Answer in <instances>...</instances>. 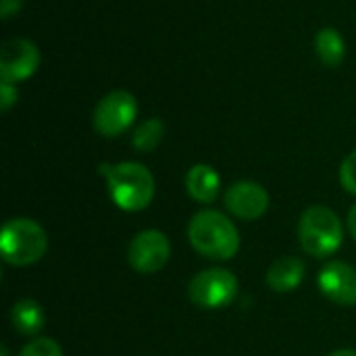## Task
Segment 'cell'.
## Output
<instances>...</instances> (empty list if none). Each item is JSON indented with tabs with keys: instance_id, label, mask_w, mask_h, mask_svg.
Wrapping results in <instances>:
<instances>
[{
	"instance_id": "obj_5",
	"label": "cell",
	"mask_w": 356,
	"mask_h": 356,
	"mask_svg": "<svg viewBox=\"0 0 356 356\" xmlns=\"http://www.w3.org/2000/svg\"><path fill=\"white\" fill-rule=\"evenodd\" d=\"M188 296L200 309L207 311L225 309L238 296V280L232 271L213 267L192 277L188 286Z\"/></svg>"
},
{
	"instance_id": "obj_20",
	"label": "cell",
	"mask_w": 356,
	"mask_h": 356,
	"mask_svg": "<svg viewBox=\"0 0 356 356\" xmlns=\"http://www.w3.org/2000/svg\"><path fill=\"white\" fill-rule=\"evenodd\" d=\"M348 229H350V236L355 238V242H356V204L350 209V213H348Z\"/></svg>"
},
{
	"instance_id": "obj_22",
	"label": "cell",
	"mask_w": 356,
	"mask_h": 356,
	"mask_svg": "<svg viewBox=\"0 0 356 356\" xmlns=\"http://www.w3.org/2000/svg\"><path fill=\"white\" fill-rule=\"evenodd\" d=\"M0 356H10L8 355V348H6V346H2V348H0Z\"/></svg>"
},
{
	"instance_id": "obj_3",
	"label": "cell",
	"mask_w": 356,
	"mask_h": 356,
	"mask_svg": "<svg viewBox=\"0 0 356 356\" xmlns=\"http://www.w3.org/2000/svg\"><path fill=\"white\" fill-rule=\"evenodd\" d=\"M298 240L302 250L315 259L332 257L344 240L340 217L323 204L307 207L298 219Z\"/></svg>"
},
{
	"instance_id": "obj_13",
	"label": "cell",
	"mask_w": 356,
	"mask_h": 356,
	"mask_svg": "<svg viewBox=\"0 0 356 356\" xmlns=\"http://www.w3.org/2000/svg\"><path fill=\"white\" fill-rule=\"evenodd\" d=\"M46 313L42 305L33 298L17 300L10 309V323L21 336H35L44 327Z\"/></svg>"
},
{
	"instance_id": "obj_1",
	"label": "cell",
	"mask_w": 356,
	"mask_h": 356,
	"mask_svg": "<svg viewBox=\"0 0 356 356\" xmlns=\"http://www.w3.org/2000/svg\"><path fill=\"white\" fill-rule=\"evenodd\" d=\"M188 240L198 254L211 261H229L240 250L236 225L219 211H198L188 225Z\"/></svg>"
},
{
	"instance_id": "obj_14",
	"label": "cell",
	"mask_w": 356,
	"mask_h": 356,
	"mask_svg": "<svg viewBox=\"0 0 356 356\" xmlns=\"http://www.w3.org/2000/svg\"><path fill=\"white\" fill-rule=\"evenodd\" d=\"M315 50H317V56L321 58V63L325 67H340L344 56H346L344 38L334 27H323L321 31H317Z\"/></svg>"
},
{
	"instance_id": "obj_10",
	"label": "cell",
	"mask_w": 356,
	"mask_h": 356,
	"mask_svg": "<svg viewBox=\"0 0 356 356\" xmlns=\"http://www.w3.org/2000/svg\"><path fill=\"white\" fill-rule=\"evenodd\" d=\"M223 200L229 213L246 221L263 217L269 209V194L257 181H238L229 186Z\"/></svg>"
},
{
	"instance_id": "obj_2",
	"label": "cell",
	"mask_w": 356,
	"mask_h": 356,
	"mask_svg": "<svg viewBox=\"0 0 356 356\" xmlns=\"http://www.w3.org/2000/svg\"><path fill=\"white\" fill-rule=\"evenodd\" d=\"M106 177L108 194L113 202L127 213L144 211L154 198V177L140 163H119V165H102L98 169Z\"/></svg>"
},
{
	"instance_id": "obj_15",
	"label": "cell",
	"mask_w": 356,
	"mask_h": 356,
	"mask_svg": "<svg viewBox=\"0 0 356 356\" xmlns=\"http://www.w3.org/2000/svg\"><path fill=\"white\" fill-rule=\"evenodd\" d=\"M165 136V125L161 119H148L142 125L136 127L131 136V146L140 152H150L154 150Z\"/></svg>"
},
{
	"instance_id": "obj_11",
	"label": "cell",
	"mask_w": 356,
	"mask_h": 356,
	"mask_svg": "<svg viewBox=\"0 0 356 356\" xmlns=\"http://www.w3.org/2000/svg\"><path fill=\"white\" fill-rule=\"evenodd\" d=\"M305 271H307V267L298 257H282L269 267L267 286L277 294L294 292L300 286V282L305 280Z\"/></svg>"
},
{
	"instance_id": "obj_9",
	"label": "cell",
	"mask_w": 356,
	"mask_h": 356,
	"mask_svg": "<svg viewBox=\"0 0 356 356\" xmlns=\"http://www.w3.org/2000/svg\"><path fill=\"white\" fill-rule=\"evenodd\" d=\"M319 290L325 298L340 307H356V269L348 263L332 261L317 277Z\"/></svg>"
},
{
	"instance_id": "obj_8",
	"label": "cell",
	"mask_w": 356,
	"mask_h": 356,
	"mask_svg": "<svg viewBox=\"0 0 356 356\" xmlns=\"http://www.w3.org/2000/svg\"><path fill=\"white\" fill-rule=\"evenodd\" d=\"M40 67L38 46L25 38H13L0 50V79L19 83L29 79Z\"/></svg>"
},
{
	"instance_id": "obj_16",
	"label": "cell",
	"mask_w": 356,
	"mask_h": 356,
	"mask_svg": "<svg viewBox=\"0 0 356 356\" xmlns=\"http://www.w3.org/2000/svg\"><path fill=\"white\" fill-rule=\"evenodd\" d=\"M19 356H63V350L52 338H35L19 353Z\"/></svg>"
},
{
	"instance_id": "obj_12",
	"label": "cell",
	"mask_w": 356,
	"mask_h": 356,
	"mask_svg": "<svg viewBox=\"0 0 356 356\" xmlns=\"http://www.w3.org/2000/svg\"><path fill=\"white\" fill-rule=\"evenodd\" d=\"M219 188H221L219 173L209 165H194L186 173V190L196 202H202V204L215 202Z\"/></svg>"
},
{
	"instance_id": "obj_21",
	"label": "cell",
	"mask_w": 356,
	"mask_h": 356,
	"mask_svg": "<svg viewBox=\"0 0 356 356\" xmlns=\"http://www.w3.org/2000/svg\"><path fill=\"white\" fill-rule=\"evenodd\" d=\"M327 356H356V350H350V348H342V350H336L332 355Z\"/></svg>"
},
{
	"instance_id": "obj_7",
	"label": "cell",
	"mask_w": 356,
	"mask_h": 356,
	"mask_svg": "<svg viewBox=\"0 0 356 356\" xmlns=\"http://www.w3.org/2000/svg\"><path fill=\"white\" fill-rule=\"evenodd\" d=\"M171 257L169 238L159 229H146L134 236L127 248V261L134 271L142 275L159 273Z\"/></svg>"
},
{
	"instance_id": "obj_4",
	"label": "cell",
	"mask_w": 356,
	"mask_h": 356,
	"mask_svg": "<svg viewBox=\"0 0 356 356\" xmlns=\"http://www.w3.org/2000/svg\"><path fill=\"white\" fill-rule=\"evenodd\" d=\"M48 248V236L44 227L25 217L8 219L0 232L2 261L13 267H27L38 263Z\"/></svg>"
},
{
	"instance_id": "obj_17",
	"label": "cell",
	"mask_w": 356,
	"mask_h": 356,
	"mask_svg": "<svg viewBox=\"0 0 356 356\" xmlns=\"http://www.w3.org/2000/svg\"><path fill=\"white\" fill-rule=\"evenodd\" d=\"M340 181L348 194L356 196V150L344 159V163L340 167Z\"/></svg>"
},
{
	"instance_id": "obj_6",
	"label": "cell",
	"mask_w": 356,
	"mask_h": 356,
	"mask_svg": "<svg viewBox=\"0 0 356 356\" xmlns=\"http://www.w3.org/2000/svg\"><path fill=\"white\" fill-rule=\"evenodd\" d=\"M138 117V100L125 90L108 92L94 111V129L104 138H115L127 131Z\"/></svg>"
},
{
	"instance_id": "obj_19",
	"label": "cell",
	"mask_w": 356,
	"mask_h": 356,
	"mask_svg": "<svg viewBox=\"0 0 356 356\" xmlns=\"http://www.w3.org/2000/svg\"><path fill=\"white\" fill-rule=\"evenodd\" d=\"M25 0H0V13H2V19H10L13 15H17L21 10Z\"/></svg>"
},
{
	"instance_id": "obj_18",
	"label": "cell",
	"mask_w": 356,
	"mask_h": 356,
	"mask_svg": "<svg viewBox=\"0 0 356 356\" xmlns=\"http://www.w3.org/2000/svg\"><path fill=\"white\" fill-rule=\"evenodd\" d=\"M17 83L10 81H0V106L6 113L15 102H17Z\"/></svg>"
}]
</instances>
